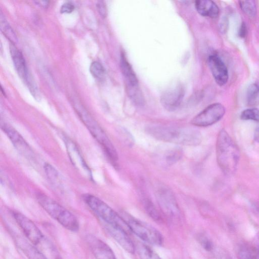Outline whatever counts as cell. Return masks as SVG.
I'll return each mask as SVG.
<instances>
[{
	"mask_svg": "<svg viewBox=\"0 0 259 259\" xmlns=\"http://www.w3.org/2000/svg\"><path fill=\"white\" fill-rule=\"evenodd\" d=\"M74 5L70 2L64 3L60 8V13L62 14H69L74 10Z\"/></svg>",
	"mask_w": 259,
	"mask_h": 259,
	"instance_id": "32",
	"label": "cell"
},
{
	"mask_svg": "<svg viewBox=\"0 0 259 259\" xmlns=\"http://www.w3.org/2000/svg\"><path fill=\"white\" fill-rule=\"evenodd\" d=\"M225 113V108L221 103L209 105L191 120V123L196 126L205 127L219 121Z\"/></svg>",
	"mask_w": 259,
	"mask_h": 259,
	"instance_id": "7",
	"label": "cell"
},
{
	"mask_svg": "<svg viewBox=\"0 0 259 259\" xmlns=\"http://www.w3.org/2000/svg\"><path fill=\"white\" fill-rule=\"evenodd\" d=\"M68 157L74 167L84 177L92 180V174L76 144L70 138L64 139Z\"/></svg>",
	"mask_w": 259,
	"mask_h": 259,
	"instance_id": "10",
	"label": "cell"
},
{
	"mask_svg": "<svg viewBox=\"0 0 259 259\" xmlns=\"http://www.w3.org/2000/svg\"><path fill=\"white\" fill-rule=\"evenodd\" d=\"M137 250L141 259H162L150 246L145 244H139Z\"/></svg>",
	"mask_w": 259,
	"mask_h": 259,
	"instance_id": "21",
	"label": "cell"
},
{
	"mask_svg": "<svg viewBox=\"0 0 259 259\" xmlns=\"http://www.w3.org/2000/svg\"><path fill=\"white\" fill-rule=\"evenodd\" d=\"M239 259H259V252L255 249L243 245L238 251Z\"/></svg>",
	"mask_w": 259,
	"mask_h": 259,
	"instance_id": "24",
	"label": "cell"
},
{
	"mask_svg": "<svg viewBox=\"0 0 259 259\" xmlns=\"http://www.w3.org/2000/svg\"><path fill=\"white\" fill-rule=\"evenodd\" d=\"M199 243L206 251H211L213 248V244L211 240L205 235L200 234L197 237Z\"/></svg>",
	"mask_w": 259,
	"mask_h": 259,
	"instance_id": "31",
	"label": "cell"
},
{
	"mask_svg": "<svg viewBox=\"0 0 259 259\" xmlns=\"http://www.w3.org/2000/svg\"><path fill=\"white\" fill-rule=\"evenodd\" d=\"M242 11L247 16L253 17L256 13V8L253 1H242L239 2Z\"/></svg>",
	"mask_w": 259,
	"mask_h": 259,
	"instance_id": "29",
	"label": "cell"
},
{
	"mask_svg": "<svg viewBox=\"0 0 259 259\" xmlns=\"http://www.w3.org/2000/svg\"><path fill=\"white\" fill-rule=\"evenodd\" d=\"M225 259H231V258H230V257H227V258H226Z\"/></svg>",
	"mask_w": 259,
	"mask_h": 259,
	"instance_id": "38",
	"label": "cell"
},
{
	"mask_svg": "<svg viewBox=\"0 0 259 259\" xmlns=\"http://www.w3.org/2000/svg\"><path fill=\"white\" fill-rule=\"evenodd\" d=\"M1 28L2 32L12 42V44H15L17 41V36L13 29L2 16L1 17Z\"/></svg>",
	"mask_w": 259,
	"mask_h": 259,
	"instance_id": "26",
	"label": "cell"
},
{
	"mask_svg": "<svg viewBox=\"0 0 259 259\" xmlns=\"http://www.w3.org/2000/svg\"><path fill=\"white\" fill-rule=\"evenodd\" d=\"M12 215L25 237L30 242L35 245L43 240L44 234L30 219L17 211H13Z\"/></svg>",
	"mask_w": 259,
	"mask_h": 259,
	"instance_id": "9",
	"label": "cell"
},
{
	"mask_svg": "<svg viewBox=\"0 0 259 259\" xmlns=\"http://www.w3.org/2000/svg\"><path fill=\"white\" fill-rule=\"evenodd\" d=\"M254 140L259 143V126L255 130L254 134Z\"/></svg>",
	"mask_w": 259,
	"mask_h": 259,
	"instance_id": "37",
	"label": "cell"
},
{
	"mask_svg": "<svg viewBox=\"0 0 259 259\" xmlns=\"http://www.w3.org/2000/svg\"><path fill=\"white\" fill-rule=\"evenodd\" d=\"M82 197L87 205L106 224L123 230L127 233L131 232L122 217L103 200L90 194H85Z\"/></svg>",
	"mask_w": 259,
	"mask_h": 259,
	"instance_id": "5",
	"label": "cell"
},
{
	"mask_svg": "<svg viewBox=\"0 0 259 259\" xmlns=\"http://www.w3.org/2000/svg\"><path fill=\"white\" fill-rule=\"evenodd\" d=\"M44 169L49 180L56 186L60 185L61 181L57 170L51 164L46 163L44 165Z\"/></svg>",
	"mask_w": 259,
	"mask_h": 259,
	"instance_id": "27",
	"label": "cell"
},
{
	"mask_svg": "<svg viewBox=\"0 0 259 259\" xmlns=\"http://www.w3.org/2000/svg\"><path fill=\"white\" fill-rule=\"evenodd\" d=\"M15 240L17 245L28 259H48L34 246L35 245L28 240L21 236H16Z\"/></svg>",
	"mask_w": 259,
	"mask_h": 259,
	"instance_id": "17",
	"label": "cell"
},
{
	"mask_svg": "<svg viewBox=\"0 0 259 259\" xmlns=\"http://www.w3.org/2000/svg\"><path fill=\"white\" fill-rule=\"evenodd\" d=\"M146 132L157 140L183 145H197L202 139L199 131L190 127L150 125L146 127Z\"/></svg>",
	"mask_w": 259,
	"mask_h": 259,
	"instance_id": "1",
	"label": "cell"
},
{
	"mask_svg": "<svg viewBox=\"0 0 259 259\" xmlns=\"http://www.w3.org/2000/svg\"><path fill=\"white\" fill-rule=\"evenodd\" d=\"M156 197L163 212L171 219L180 217V211L172 192L165 186H160L156 192Z\"/></svg>",
	"mask_w": 259,
	"mask_h": 259,
	"instance_id": "8",
	"label": "cell"
},
{
	"mask_svg": "<svg viewBox=\"0 0 259 259\" xmlns=\"http://www.w3.org/2000/svg\"><path fill=\"white\" fill-rule=\"evenodd\" d=\"M207 62L215 82L220 86L225 85L228 81L229 75L227 67L224 62L215 55L209 56Z\"/></svg>",
	"mask_w": 259,
	"mask_h": 259,
	"instance_id": "14",
	"label": "cell"
},
{
	"mask_svg": "<svg viewBox=\"0 0 259 259\" xmlns=\"http://www.w3.org/2000/svg\"><path fill=\"white\" fill-rule=\"evenodd\" d=\"M73 106L82 123L101 145L109 160L116 166L118 159L117 151L104 131L80 103L74 101Z\"/></svg>",
	"mask_w": 259,
	"mask_h": 259,
	"instance_id": "2",
	"label": "cell"
},
{
	"mask_svg": "<svg viewBox=\"0 0 259 259\" xmlns=\"http://www.w3.org/2000/svg\"><path fill=\"white\" fill-rule=\"evenodd\" d=\"M1 127L13 145L21 154L27 158H33V152L31 147L15 128L6 123L2 124Z\"/></svg>",
	"mask_w": 259,
	"mask_h": 259,
	"instance_id": "11",
	"label": "cell"
},
{
	"mask_svg": "<svg viewBox=\"0 0 259 259\" xmlns=\"http://www.w3.org/2000/svg\"><path fill=\"white\" fill-rule=\"evenodd\" d=\"M242 120H252L259 122V110L257 108H249L243 110L240 115Z\"/></svg>",
	"mask_w": 259,
	"mask_h": 259,
	"instance_id": "30",
	"label": "cell"
},
{
	"mask_svg": "<svg viewBox=\"0 0 259 259\" xmlns=\"http://www.w3.org/2000/svg\"><path fill=\"white\" fill-rule=\"evenodd\" d=\"M247 33V29L246 24L242 22L238 30V36L241 38H244Z\"/></svg>",
	"mask_w": 259,
	"mask_h": 259,
	"instance_id": "35",
	"label": "cell"
},
{
	"mask_svg": "<svg viewBox=\"0 0 259 259\" xmlns=\"http://www.w3.org/2000/svg\"><path fill=\"white\" fill-rule=\"evenodd\" d=\"M36 5H38L40 7H42L44 8H47L49 5V2L46 1H34Z\"/></svg>",
	"mask_w": 259,
	"mask_h": 259,
	"instance_id": "36",
	"label": "cell"
},
{
	"mask_svg": "<svg viewBox=\"0 0 259 259\" xmlns=\"http://www.w3.org/2000/svg\"><path fill=\"white\" fill-rule=\"evenodd\" d=\"M97 9L100 16L105 18L107 15V9L105 3L103 1H98L96 4Z\"/></svg>",
	"mask_w": 259,
	"mask_h": 259,
	"instance_id": "33",
	"label": "cell"
},
{
	"mask_svg": "<svg viewBox=\"0 0 259 259\" xmlns=\"http://www.w3.org/2000/svg\"><path fill=\"white\" fill-rule=\"evenodd\" d=\"M143 205L146 213L152 220L156 222L161 220L159 212L151 200L145 198L143 200Z\"/></svg>",
	"mask_w": 259,
	"mask_h": 259,
	"instance_id": "22",
	"label": "cell"
},
{
	"mask_svg": "<svg viewBox=\"0 0 259 259\" xmlns=\"http://www.w3.org/2000/svg\"><path fill=\"white\" fill-rule=\"evenodd\" d=\"M10 51L15 68L19 77L26 83L30 75L23 55L15 45L12 43L10 45Z\"/></svg>",
	"mask_w": 259,
	"mask_h": 259,
	"instance_id": "16",
	"label": "cell"
},
{
	"mask_svg": "<svg viewBox=\"0 0 259 259\" xmlns=\"http://www.w3.org/2000/svg\"><path fill=\"white\" fill-rule=\"evenodd\" d=\"M195 6L198 13L203 16L216 18L219 16V8L217 5L212 1H196Z\"/></svg>",
	"mask_w": 259,
	"mask_h": 259,
	"instance_id": "18",
	"label": "cell"
},
{
	"mask_svg": "<svg viewBox=\"0 0 259 259\" xmlns=\"http://www.w3.org/2000/svg\"><path fill=\"white\" fill-rule=\"evenodd\" d=\"M131 231L144 242L153 245L160 246L163 240L161 233L151 225L138 220L126 212L122 215Z\"/></svg>",
	"mask_w": 259,
	"mask_h": 259,
	"instance_id": "6",
	"label": "cell"
},
{
	"mask_svg": "<svg viewBox=\"0 0 259 259\" xmlns=\"http://www.w3.org/2000/svg\"><path fill=\"white\" fill-rule=\"evenodd\" d=\"M105 227L111 237L123 249L131 254L135 253L136 250L135 246L128 236L127 232L123 230L107 224L105 225Z\"/></svg>",
	"mask_w": 259,
	"mask_h": 259,
	"instance_id": "15",
	"label": "cell"
},
{
	"mask_svg": "<svg viewBox=\"0 0 259 259\" xmlns=\"http://www.w3.org/2000/svg\"><path fill=\"white\" fill-rule=\"evenodd\" d=\"M259 99V87L255 83L250 84L246 93V102L248 105L256 104Z\"/></svg>",
	"mask_w": 259,
	"mask_h": 259,
	"instance_id": "23",
	"label": "cell"
},
{
	"mask_svg": "<svg viewBox=\"0 0 259 259\" xmlns=\"http://www.w3.org/2000/svg\"><path fill=\"white\" fill-rule=\"evenodd\" d=\"M127 94L133 101L136 105L142 106L145 104V100L144 96L141 92L139 85L138 86H128L126 85Z\"/></svg>",
	"mask_w": 259,
	"mask_h": 259,
	"instance_id": "20",
	"label": "cell"
},
{
	"mask_svg": "<svg viewBox=\"0 0 259 259\" xmlns=\"http://www.w3.org/2000/svg\"><path fill=\"white\" fill-rule=\"evenodd\" d=\"M120 66L122 73L125 79L126 85H139L136 75L123 53H121L120 55Z\"/></svg>",
	"mask_w": 259,
	"mask_h": 259,
	"instance_id": "19",
	"label": "cell"
},
{
	"mask_svg": "<svg viewBox=\"0 0 259 259\" xmlns=\"http://www.w3.org/2000/svg\"><path fill=\"white\" fill-rule=\"evenodd\" d=\"M36 199L42 208L64 228L72 232L78 231L79 222L69 210L44 194L38 193Z\"/></svg>",
	"mask_w": 259,
	"mask_h": 259,
	"instance_id": "4",
	"label": "cell"
},
{
	"mask_svg": "<svg viewBox=\"0 0 259 259\" xmlns=\"http://www.w3.org/2000/svg\"><path fill=\"white\" fill-rule=\"evenodd\" d=\"M90 71L92 76L98 80H102L105 77L106 71L104 67L97 61L91 63Z\"/></svg>",
	"mask_w": 259,
	"mask_h": 259,
	"instance_id": "28",
	"label": "cell"
},
{
	"mask_svg": "<svg viewBox=\"0 0 259 259\" xmlns=\"http://www.w3.org/2000/svg\"><path fill=\"white\" fill-rule=\"evenodd\" d=\"M183 87L177 85L166 90L161 97L160 102L163 107L168 111L176 110L180 105L184 96Z\"/></svg>",
	"mask_w": 259,
	"mask_h": 259,
	"instance_id": "13",
	"label": "cell"
},
{
	"mask_svg": "<svg viewBox=\"0 0 259 259\" xmlns=\"http://www.w3.org/2000/svg\"><path fill=\"white\" fill-rule=\"evenodd\" d=\"M182 150L179 147H174L169 149L164 155L166 164L170 165L179 161L182 156Z\"/></svg>",
	"mask_w": 259,
	"mask_h": 259,
	"instance_id": "25",
	"label": "cell"
},
{
	"mask_svg": "<svg viewBox=\"0 0 259 259\" xmlns=\"http://www.w3.org/2000/svg\"><path fill=\"white\" fill-rule=\"evenodd\" d=\"M228 20L226 17H224L220 20L219 28L222 33H225L227 31L228 28Z\"/></svg>",
	"mask_w": 259,
	"mask_h": 259,
	"instance_id": "34",
	"label": "cell"
},
{
	"mask_svg": "<svg viewBox=\"0 0 259 259\" xmlns=\"http://www.w3.org/2000/svg\"><path fill=\"white\" fill-rule=\"evenodd\" d=\"M86 241L96 259H116L111 248L95 236L88 235Z\"/></svg>",
	"mask_w": 259,
	"mask_h": 259,
	"instance_id": "12",
	"label": "cell"
},
{
	"mask_svg": "<svg viewBox=\"0 0 259 259\" xmlns=\"http://www.w3.org/2000/svg\"><path fill=\"white\" fill-rule=\"evenodd\" d=\"M216 155L218 164L224 174L231 175L236 171L239 159V150L224 129L219 132L217 137Z\"/></svg>",
	"mask_w": 259,
	"mask_h": 259,
	"instance_id": "3",
	"label": "cell"
}]
</instances>
